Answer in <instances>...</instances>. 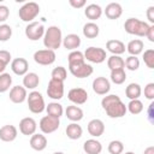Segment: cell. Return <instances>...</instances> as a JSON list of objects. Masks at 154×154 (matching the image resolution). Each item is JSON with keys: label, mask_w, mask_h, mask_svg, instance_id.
I'll use <instances>...</instances> for the list:
<instances>
[{"label": "cell", "mask_w": 154, "mask_h": 154, "mask_svg": "<svg viewBox=\"0 0 154 154\" xmlns=\"http://www.w3.org/2000/svg\"><path fill=\"white\" fill-rule=\"evenodd\" d=\"M61 43H63L61 29L57 25L48 26V29L45 30V35H43V45L46 49L55 51L61 46Z\"/></svg>", "instance_id": "1"}, {"label": "cell", "mask_w": 154, "mask_h": 154, "mask_svg": "<svg viewBox=\"0 0 154 154\" xmlns=\"http://www.w3.org/2000/svg\"><path fill=\"white\" fill-rule=\"evenodd\" d=\"M124 29L128 34L130 35H136V36H140V37H143L147 35L148 32V29H149V24L143 22V20H140L138 18H128L124 23Z\"/></svg>", "instance_id": "2"}, {"label": "cell", "mask_w": 154, "mask_h": 154, "mask_svg": "<svg viewBox=\"0 0 154 154\" xmlns=\"http://www.w3.org/2000/svg\"><path fill=\"white\" fill-rule=\"evenodd\" d=\"M40 13V6L38 4L30 1V2H25L18 11V16L23 22L26 23H31L34 22V19L37 17V14Z\"/></svg>", "instance_id": "3"}, {"label": "cell", "mask_w": 154, "mask_h": 154, "mask_svg": "<svg viewBox=\"0 0 154 154\" xmlns=\"http://www.w3.org/2000/svg\"><path fill=\"white\" fill-rule=\"evenodd\" d=\"M26 101H28V107H29L30 112H32L35 114L42 113L46 109L45 99H43L42 94L36 90H32L31 93H29V95L26 96Z\"/></svg>", "instance_id": "4"}, {"label": "cell", "mask_w": 154, "mask_h": 154, "mask_svg": "<svg viewBox=\"0 0 154 154\" xmlns=\"http://www.w3.org/2000/svg\"><path fill=\"white\" fill-rule=\"evenodd\" d=\"M84 59H87L88 61L90 63H94V64H101L106 60L107 55H106V51L103 48H100V47H88L84 53Z\"/></svg>", "instance_id": "5"}, {"label": "cell", "mask_w": 154, "mask_h": 154, "mask_svg": "<svg viewBox=\"0 0 154 154\" xmlns=\"http://www.w3.org/2000/svg\"><path fill=\"white\" fill-rule=\"evenodd\" d=\"M59 125H60V119L48 114L42 117L38 123V126L42 134H52L59 129Z\"/></svg>", "instance_id": "6"}, {"label": "cell", "mask_w": 154, "mask_h": 154, "mask_svg": "<svg viewBox=\"0 0 154 154\" xmlns=\"http://www.w3.org/2000/svg\"><path fill=\"white\" fill-rule=\"evenodd\" d=\"M43 35H45V26L42 23L31 22V23H28V25L25 26V36L30 41H37L42 38Z\"/></svg>", "instance_id": "7"}, {"label": "cell", "mask_w": 154, "mask_h": 154, "mask_svg": "<svg viewBox=\"0 0 154 154\" xmlns=\"http://www.w3.org/2000/svg\"><path fill=\"white\" fill-rule=\"evenodd\" d=\"M34 60L38 65H52L55 61V52L52 49H38L34 53Z\"/></svg>", "instance_id": "8"}, {"label": "cell", "mask_w": 154, "mask_h": 154, "mask_svg": "<svg viewBox=\"0 0 154 154\" xmlns=\"http://www.w3.org/2000/svg\"><path fill=\"white\" fill-rule=\"evenodd\" d=\"M47 95L53 100H60L64 96V82L51 78L47 87Z\"/></svg>", "instance_id": "9"}, {"label": "cell", "mask_w": 154, "mask_h": 154, "mask_svg": "<svg viewBox=\"0 0 154 154\" xmlns=\"http://www.w3.org/2000/svg\"><path fill=\"white\" fill-rule=\"evenodd\" d=\"M69 70L71 72L72 76L77 77V78H85L89 77L93 73V66L90 64L81 63V64H76V65H69Z\"/></svg>", "instance_id": "10"}, {"label": "cell", "mask_w": 154, "mask_h": 154, "mask_svg": "<svg viewBox=\"0 0 154 154\" xmlns=\"http://www.w3.org/2000/svg\"><path fill=\"white\" fill-rule=\"evenodd\" d=\"M105 112L109 118H122L126 114L128 109H126V105L123 103L122 100H119V101H116V102L108 105L105 108Z\"/></svg>", "instance_id": "11"}, {"label": "cell", "mask_w": 154, "mask_h": 154, "mask_svg": "<svg viewBox=\"0 0 154 154\" xmlns=\"http://www.w3.org/2000/svg\"><path fill=\"white\" fill-rule=\"evenodd\" d=\"M67 99L72 103H75L76 106L77 105H83L88 100V93L83 88H72L67 93Z\"/></svg>", "instance_id": "12"}, {"label": "cell", "mask_w": 154, "mask_h": 154, "mask_svg": "<svg viewBox=\"0 0 154 154\" xmlns=\"http://www.w3.org/2000/svg\"><path fill=\"white\" fill-rule=\"evenodd\" d=\"M37 123L31 117H25L19 122V131L25 136H32L36 132Z\"/></svg>", "instance_id": "13"}, {"label": "cell", "mask_w": 154, "mask_h": 154, "mask_svg": "<svg viewBox=\"0 0 154 154\" xmlns=\"http://www.w3.org/2000/svg\"><path fill=\"white\" fill-rule=\"evenodd\" d=\"M93 90L97 95H107L111 90V83L106 77H96L93 81Z\"/></svg>", "instance_id": "14"}, {"label": "cell", "mask_w": 154, "mask_h": 154, "mask_svg": "<svg viewBox=\"0 0 154 154\" xmlns=\"http://www.w3.org/2000/svg\"><path fill=\"white\" fill-rule=\"evenodd\" d=\"M11 70L17 76H24V75L28 73L29 63L24 58H16L11 61Z\"/></svg>", "instance_id": "15"}, {"label": "cell", "mask_w": 154, "mask_h": 154, "mask_svg": "<svg viewBox=\"0 0 154 154\" xmlns=\"http://www.w3.org/2000/svg\"><path fill=\"white\" fill-rule=\"evenodd\" d=\"M10 100L13 103H22L26 100L28 93L23 85H14L10 89Z\"/></svg>", "instance_id": "16"}, {"label": "cell", "mask_w": 154, "mask_h": 154, "mask_svg": "<svg viewBox=\"0 0 154 154\" xmlns=\"http://www.w3.org/2000/svg\"><path fill=\"white\" fill-rule=\"evenodd\" d=\"M18 130L14 125L7 124L0 128V140L4 142H12L17 138Z\"/></svg>", "instance_id": "17"}, {"label": "cell", "mask_w": 154, "mask_h": 154, "mask_svg": "<svg viewBox=\"0 0 154 154\" xmlns=\"http://www.w3.org/2000/svg\"><path fill=\"white\" fill-rule=\"evenodd\" d=\"M88 132L89 135H91L93 137H100L103 132H105V124L101 119H91L88 123Z\"/></svg>", "instance_id": "18"}, {"label": "cell", "mask_w": 154, "mask_h": 154, "mask_svg": "<svg viewBox=\"0 0 154 154\" xmlns=\"http://www.w3.org/2000/svg\"><path fill=\"white\" fill-rule=\"evenodd\" d=\"M30 147L34 150L42 152L47 147V138L43 134H34L30 137Z\"/></svg>", "instance_id": "19"}, {"label": "cell", "mask_w": 154, "mask_h": 154, "mask_svg": "<svg viewBox=\"0 0 154 154\" xmlns=\"http://www.w3.org/2000/svg\"><path fill=\"white\" fill-rule=\"evenodd\" d=\"M63 46L69 51H77L81 46V37L77 34H69L63 38Z\"/></svg>", "instance_id": "20"}, {"label": "cell", "mask_w": 154, "mask_h": 154, "mask_svg": "<svg viewBox=\"0 0 154 154\" xmlns=\"http://www.w3.org/2000/svg\"><path fill=\"white\" fill-rule=\"evenodd\" d=\"M123 13V7L118 2H109L105 8V14L108 19H118Z\"/></svg>", "instance_id": "21"}, {"label": "cell", "mask_w": 154, "mask_h": 154, "mask_svg": "<svg viewBox=\"0 0 154 154\" xmlns=\"http://www.w3.org/2000/svg\"><path fill=\"white\" fill-rule=\"evenodd\" d=\"M65 116L67 117V119H70L72 123H77L79 120L83 119V111L81 107L72 105V106H67L65 109Z\"/></svg>", "instance_id": "22"}, {"label": "cell", "mask_w": 154, "mask_h": 154, "mask_svg": "<svg viewBox=\"0 0 154 154\" xmlns=\"http://www.w3.org/2000/svg\"><path fill=\"white\" fill-rule=\"evenodd\" d=\"M83 150L87 154H100L102 152V144L97 140L89 138L83 143Z\"/></svg>", "instance_id": "23"}, {"label": "cell", "mask_w": 154, "mask_h": 154, "mask_svg": "<svg viewBox=\"0 0 154 154\" xmlns=\"http://www.w3.org/2000/svg\"><path fill=\"white\" fill-rule=\"evenodd\" d=\"M106 48L109 53H112V55H120L125 52V45L119 40H108Z\"/></svg>", "instance_id": "24"}, {"label": "cell", "mask_w": 154, "mask_h": 154, "mask_svg": "<svg viewBox=\"0 0 154 154\" xmlns=\"http://www.w3.org/2000/svg\"><path fill=\"white\" fill-rule=\"evenodd\" d=\"M84 14H85V17H87L88 19H90V20L93 22V20H96V19H99V18L101 17V14H102V8H101V6L97 5V4H89V5L85 7V10H84Z\"/></svg>", "instance_id": "25"}, {"label": "cell", "mask_w": 154, "mask_h": 154, "mask_svg": "<svg viewBox=\"0 0 154 154\" xmlns=\"http://www.w3.org/2000/svg\"><path fill=\"white\" fill-rule=\"evenodd\" d=\"M143 48H144V43L142 40L140 38H135V40H131L128 46H126V51L130 55H134V57H137L138 54H141L143 52Z\"/></svg>", "instance_id": "26"}, {"label": "cell", "mask_w": 154, "mask_h": 154, "mask_svg": "<svg viewBox=\"0 0 154 154\" xmlns=\"http://www.w3.org/2000/svg\"><path fill=\"white\" fill-rule=\"evenodd\" d=\"M40 83V77L35 72H28L23 77V87L25 89H31L34 90Z\"/></svg>", "instance_id": "27"}, {"label": "cell", "mask_w": 154, "mask_h": 154, "mask_svg": "<svg viewBox=\"0 0 154 154\" xmlns=\"http://www.w3.org/2000/svg\"><path fill=\"white\" fill-rule=\"evenodd\" d=\"M65 132H66V136L70 138V140H78L82 137V134H83V129L81 125H78L77 123H71L66 126L65 129Z\"/></svg>", "instance_id": "28"}, {"label": "cell", "mask_w": 154, "mask_h": 154, "mask_svg": "<svg viewBox=\"0 0 154 154\" xmlns=\"http://www.w3.org/2000/svg\"><path fill=\"white\" fill-rule=\"evenodd\" d=\"M99 32H100V28L94 22H88L83 26V35L87 38H95V37H97Z\"/></svg>", "instance_id": "29"}, {"label": "cell", "mask_w": 154, "mask_h": 154, "mask_svg": "<svg viewBox=\"0 0 154 154\" xmlns=\"http://www.w3.org/2000/svg\"><path fill=\"white\" fill-rule=\"evenodd\" d=\"M141 93H142V89H141V85L138 83H130L125 88V95L130 100L138 99L141 96Z\"/></svg>", "instance_id": "30"}, {"label": "cell", "mask_w": 154, "mask_h": 154, "mask_svg": "<svg viewBox=\"0 0 154 154\" xmlns=\"http://www.w3.org/2000/svg\"><path fill=\"white\" fill-rule=\"evenodd\" d=\"M46 112H47L48 116H52V117H55V118L60 119V117L64 113V108H63V106L58 101L57 102L54 101V102H49L46 106Z\"/></svg>", "instance_id": "31"}, {"label": "cell", "mask_w": 154, "mask_h": 154, "mask_svg": "<svg viewBox=\"0 0 154 154\" xmlns=\"http://www.w3.org/2000/svg\"><path fill=\"white\" fill-rule=\"evenodd\" d=\"M107 66H108V69H109L111 71L124 69V67H125L124 59H123L120 55H111V57H108V59H107Z\"/></svg>", "instance_id": "32"}, {"label": "cell", "mask_w": 154, "mask_h": 154, "mask_svg": "<svg viewBox=\"0 0 154 154\" xmlns=\"http://www.w3.org/2000/svg\"><path fill=\"white\" fill-rule=\"evenodd\" d=\"M12 85V76L7 72L0 75V93H6Z\"/></svg>", "instance_id": "33"}, {"label": "cell", "mask_w": 154, "mask_h": 154, "mask_svg": "<svg viewBox=\"0 0 154 154\" xmlns=\"http://www.w3.org/2000/svg\"><path fill=\"white\" fill-rule=\"evenodd\" d=\"M126 79V73L124 69L120 70H113L111 71V81L114 84H123Z\"/></svg>", "instance_id": "34"}, {"label": "cell", "mask_w": 154, "mask_h": 154, "mask_svg": "<svg viewBox=\"0 0 154 154\" xmlns=\"http://www.w3.org/2000/svg\"><path fill=\"white\" fill-rule=\"evenodd\" d=\"M126 109L131 113V114H140L143 111V103L141 100L136 99V100H130V102L126 105Z\"/></svg>", "instance_id": "35"}, {"label": "cell", "mask_w": 154, "mask_h": 154, "mask_svg": "<svg viewBox=\"0 0 154 154\" xmlns=\"http://www.w3.org/2000/svg\"><path fill=\"white\" fill-rule=\"evenodd\" d=\"M84 55L81 51H72L69 55H67V61H69V65H76V64H81V63H84Z\"/></svg>", "instance_id": "36"}, {"label": "cell", "mask_w": 154, "mask_h": 154, "mask_svg": "<svg viewBox=\"0 0 154 154\" xmlns=\"http://www.w3.org/2000/svg\"><path fill=\"white\" fill-rule=\"evenodd\" d=\"M109 154H122L123 150H124V144L122 141H118V140H113L108 143V147H107Z\"/></svg>", "instance_id": "37"}, {"label": "cell", "mask_w": 154, "mask_h": 154, "mask_svg": "<svg viewBox=\"0 0 154 154\" xmlns=\"http://www.w3.org/2000/svg\"><path fill=\"white\" fill-rule=\"evenodd\" d=\"M51 76H52L53 79L64 82V81L66 79V77H67V71H66V69H65L64 66H57V67L53 69Z\"/></svg>", "instance_id": "38"}, {"label": "cell", "mask_w": 154, "mask_h": 154, "mask_svg": "<svg viewBox=\"0 0 154 154\" xmlns=\"http://www.w3.org/2000/svg\"><path fill=\"white\" fill-rule=\"evenodd\" d=\"M124 64H125V67L130 71H136L140 67V60L137 57H134V55H129L124 60Z\"/></svg>", "instance_id": "39"}, {"label": "cell", "mask_w": 154, "mask_h": 154, "mask_svg": "<svg viewBox=\"0 0 154 154\" xmlns=\"http://www.w3.org/2000/svg\"><path fill=\"white\" fill-rule=\"evenodd\" d=\"M12 36V28L8 24H0V41L6 42Z\"/></svg>", "instance_id": "40"}, {"label": "cell", "mask_w": 154, "mask_h": 154, "mask_svg": "<svg viewBox=\"0 0 154 154\" xmlns=\"http://www.w3.org/2000/svg\"><path fill=\"white\" fill-rule=\"evenodd\" d=\"M143 61L149 69H154V49L149 48L143 53Z\"/></svg>", "instance_id": "41"}, {"label": "cell", "mask_w": 154, "mask_h": 154, "mask_svg": "<svg viewBox=\"0 0 154 154\" xmlns=\"http://www.w3.org/2000/svg\"><path fill=\"white\" fill-rule=\"evenodd\" d=\"M119 100H120V97H119L118 95H116V94H109V95L103 96V99L101 100V106H102V108L105 109L108 105H111V103H113V102H116V101H119Z\"/></svg>", "instance_id": "42"}, {"label": "cell", "mask_w": 154, "mask_h": 154, "mask_svg": "<svg viewBox=\"0 0 154 154\" xmlns=\"http://www.w3.org/2000/svg\"><path fill=\"white\" fill-rule=\"evenodd\" d=\"M11 53L5 49H0V63L4 64L5 66H7V64L11 61Z\"/></svg>", "instance_id": "43"}, {"label": "cell", "mask_w": 154, "mask_h": 154, "mask_svg": "<svg viewBox=\"0 0 154 154\" xmlns=\"http://www.w3.org/2000/svg\"><path fill=\"white\" fill-rule=\"evenodd\" d=\"M144 96L148 100H153L154 99V83H148L144 87Z\"/></svg>", "instance_id": "44"}, {"label": "cell", "mask_w": 154, "mask_h": 154, "mask_svg": "<svg viewBox=\"0 0 154 154\" xmlns=\"http://www.w3.org/2000/svg\"><path fill=\"white\" fill-rule=\"evenodd\" d=\"M10 16V10L5 5H0V23H4Z\"/></svg>", "instance_id": "45"}, {"label": "cell", "mask_w": 154, "mask_h": 154, "mask_svg": "<svg viewBox=\"0 0 154 154\" xmlns=\"http://www.w3.org/2000/svg\"><path fill=\"white\" fill-rule=\"evenodd\" d=\"M69 4L73 7V8H81L83 6H85V0H69Z\"/></svg>", "instance_id": "46"}, {"label": "cell", "mask_w": 154, "mask_h": 154, "mask_svg": "<svg viewBox=\"0 0 154 154\" xmlns=\"http://www.w3.org/2000/svg\"><path fill=\"white\" fill-rule=\"evenodd\" d=\"M147 18L150 22V25H154V6H149L147 10Z\"/></svg>", "instance_id": "47"}, {"label": "cell", "mask_w": 154, "mask_h": 154, "mask_svg": "<svg viewBox=\"0 0 154 154\" xmlns=\"http://www.w3.org/2000/svg\"><path fill=\"white\" fill-rule=\"evenodd\" d=\"M146 37L150 42H154V25H149V29H148V32H147Z\"/></svg>", "instance_id": "48"}, {"label": "cell", "mask_w": 154, "mask_h": 154, "mask_svg": "<svg viewBox=\"0 0 154 154\" xmlns=\"http://www.w3.org/2000/svg\"><path fill=\"white\" fill-rule=\"evenodd\" d=\"M153 106H154V102H150L149 107H148V119L150 123H153Z\"/></svg>", "instance_id": "49"}, {"label": "cell", "mask_w": 154, "mask_h": 154, "mask_svg": "<svg viewBox=\"0 0 154 154\" xmlns=\"http://www.w3.org/2000/svg\"><path fill=\"white\" fill-rule=\"evenodd\" d=\"M143 154H154V147H153V146H150V147L146 148V149H144V152H143Z\"/></svg>", "instance_id": "50"}, {"label": "cell", "mask_w": 154, "mask_h": 154, "mask_svg": "<svg viewBox=\"0 0 154 154\" xmlns=\"http://www.w3.org/2000/svg\"><path fill=\"white\" fill-rule=\"evenodd\" d=\"M5 69H6V66H5L4 64H1V63H0V75L5 72Z\"/></svg>", "instance_id": "51"}, {"label": "cell", "mask_w": 154, "mask_h": 154, "mask_svg": "<svg viewBox=\"0 0 154 154\" xmlns=\"http://www.w3.org/2000/svg\"><path fill=\"white\" fill-rule=\"evenodd\" d=\"M53 154H65V153H63V152H54Z\"/></svg>", "instance_id": "52"}, {"label": "cell", "mask_w": 154, "mask_h": 154, "mask_svg": "<svg viewBox=\"0 0 154 154\" xmlns=\"http://www.w3.org/2000/svg\"><path fill=\"white\" fill-rule=\"evenodd\" d=\"M124 154H135L134 152H126V153H124Z\"/></svg>", "instance_id": "53"}]
</instances>
